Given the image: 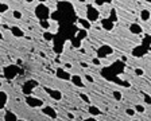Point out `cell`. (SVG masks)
<instances>
[{
  "instance_id": "obj_1",
  "label": "cell",
  "mask_w": 151,
  "mask_h": 121,
  "mask_svg": "<svg viewBox=\"0 0 151 121\" xmlns=\"http://www.w3.org/2000/svg\"><path fill=\"white\" fill-rule=\"evenodd\" d=\"M124 69H126L124 62H122V61H116V62L113 63V65H111L109 67H104L103 70H101V74H103L104 78H107L108 81H113V82H116V84L127 87V86H129L128 82L122 81L120 78H116V75L122 74V73L124 72Z\"/></svg>"
},
{
  "instance_id": "obj_2",
  "label": "cell",
  "mask_w": 151,
  "mask_h": 121,
  "mask_svg": "<svg viewBox=\"0 0 151 121\" xmlns=\"http://www.w3.org/2000/svg\"><path fill=\"white\" fill-rule=\"evenodd\" d=\"M151 49V35H146L143 38V42H142L139 46L134 47L131 51L132 57H136V58H140V57H145L148 53V50Z\"/></svg>"
},
{
  "instance_id": "obj_3",
  "label": "cell",
  "mask_w": 151,
  "mask_h": 121,
  "mask_svg": "<svg viewBox=\"0 0 151 121\" xmlns=\"http://www.w3.org/2000/svg\"><path fill=\"white\" fill-rule=\"evenodd\" d=\"M51 12L49 7L45 6V3H39L37 7H35V16H37L39 20H47L50 18Z\"/></svg>"
},
{
  "instance_id": "obj_4",
  "label": "cell",
  "mask_w": 151,
  "mask_h": 121,
  "mask_svg": "<svg viewBox=\"0 0 151 121\" xmlns=\"http://www.w3.org/2000/svg\"><path fill=\"white\" fill-rule=\"evenodd\" d=\"M97 58L103 59V58H108L109 55L113 54V47L109 46V44H101L97 49Z\"/></svg>"
},
{
  "instance_id": "obj_5",
  "label": "cell",
  "mask_w": 151,
  "mask_h": 121,
  "mask_svg": "<svg viewBox=\"0 0 151 121\" xmlns=\"http://www.w3.org/2000/svg\"><path fill=\"white\" fill-rule=\"evenodd\" d=\"M19 73H20V69L16 65H8L4 67V75H6V78H8V79H14Z\"/></svg>"
},
{
  "instance_id": "obj_6",
  "label": "cell",
  "mask_w": 151,
  "mask_h": 121,
  "mask_svg": "<svg viewBox=\"0 0 151 121\" xmlns=\"http://www.w3.org/2000/svg\"><path fill=\"white\" fill-rule=\"evenodd\" d=\"M99 16H100V12L97 11V8H94V6H92V4L86 6V19H88L89 22L97 20Z\"/></svg>"
},
{
  "instance_id": "obj_7",
  "label": "cell",
  "mask_w": 151,
  "mask_h": 121,
  "mask_svg": "<svg viewBox=\"0 0 151 121\" xmlns=\"http://www.w3.org/2000/svg\"><path fill=\"white\" fill-rule=\"evenodd\" d=\"M37 86H38V82H37V81H35V79H28L27 82L23 85L22 92L26 94V96H28V94L31 93V92H32V90H34Z\"/></svg>"
},
{
  "instance_id": "obj_8",
  "label": "cell",
  "mask_w": 151,
  "mask_h": 121,
  "mask_svg": "<svg viewBox=\"0 0 151 121\" xmlns=\"http://www.w3.org/2000/svg\"><path fill=\"white\" fill-rule=\"evenodd\" d=\"M26 102H27L28 106H32V108H39V106L43 105V101H42V100H38V98H35V97H30V96L26 97Z\"/></svg>"
},
{
  "instance_id": "obj_9",
  "label": "cell",
  "mask_w": 151,
  "mask_h": 121,
  "mask_svg": "<svg viewBox=\"0 0 151 121\" xmlns=\"http://www.w3.org/2000/svg\"><path fill=\"white\" fill-rule=\"evenodd\" d=\"M55 74H57V77L60 78V79H65V81H70L72 79V75L69 74V73L66 72L65 69H62V67H58L55 70Z\"/></svg>"
},
{
  "instance_id": "obj_10",
  "label": "cell",
  "mask_w": 151,
  "mask_h": 121,
  "mask_svg": "<svg viewBox=\"0 0 151 121\" xmlns=\"http://www.w3.org/2000/svg\"><path fill=\"white\" fill-rule=\"evenodd\" d=\"M101 27H103L105 31H112L113 27H115V22H112L109 18H105L101 20Z\"/></svg>"
},
{
  "instance_id": "obj_11",
  "label": "cell",
  "mask_w": 151,
  "mask_h": 121,
  "mask_svg": "<svg viewBox=\"0 0 151 121\" xmlns=\"http://www.w3.org/2000/svg\"><path fill=\"white\" fill-rule=\"evenodd\" d=\"M45 90H46L47 93H49V96L53 100H55V101H60V100L62 98V93H61L60 90H53V89H49V87H45Z\"/></svg>"
},
{
  "instance_id": "obj_12",
  "label": "cell",
  "mask_w": 151,
  "mask_h": 121,
  "mask_svg": "<svg viewBox=\"0 0 151 121\" xmlns=\"http://www.w3.org/2000/svg\"><path fill=\"white\" fill-rule=\"evenodd\" d=\"M129 32L134 35H140L143 32V28L139 23H132V24H129Z\"/></svg>"
},
{
  "instance_id": "obj_13",
  "label": "cell",
  "mask_w": 151,
  "mask_h": 121,
  "mask_svg": "<svg viewBox=\"0 0 151 121\" xmlns=\"http://www.w3.org/2000/svg\"><path fill=\"white\" fill-rule=\"evenodd\" d=\"M9 30H11V32H12L14 37H16V38H22L23 35H24L23 30L20 27H18V26H12V27L9 28Z\"/></svg>"
},
{
  "instance_id": "obj_14",
  "label": "cell",
  "mask_w": 151,
  "mask_h": 121,
  "mask_svg": "<svg viewBox=\"0 0 151 121\" xmlns=\"http://www.w3.org/2000/svg\"><path fill=\"white\" fill-rule=\"evenodd\" d=\"M43 113L45 115H47L49 117H51V118H57V112L54 110V108H51V106H45Z\"/></svg>"
},
{
  "instance_id": "obj_15",
  "label": "cell",
  "mask_w": 151,
  "mask_h": 121,
  "mask_svg": "<svg viewBox=\"0 0 151 121\" xmlns=\"http://www.w3.org/2000/svg\"><path fill=\"white\" fill-rule=\"evenodd\" d=\"M140 19L143 20V22L150 20V19H151V12L148 11V9H142V11H140Z\"/></svg>"
},
{
  "instance_id": "obj_16",
  "label": "cell",
  "mask_w": 151,
  "mask_h": 121,
  "mask_svg": "<svg viewBox=\"0 0 151 121\" xmlns=\"http://www.w3.org/2000/svg\"><path fill=\"white\" fill-rule=\"evenodd\" d=\"M72 82L76 85V86H78V87H84V84H82L81 77H80V75H72Z\"/></svg>"
},
{
  "instance_id": "obj_17",
  "label": "cell",
  "mask_w": 151,
  "mask_h": 121,
  "mask_svg": "<svg viewBox=\"0 0 151 121\" xmlns=\"http://www.w3.org/2000/svg\"><path fill=\"white\" fill-rule=\"evenodd\" d=\"M88 110H89V113H91L92 116H100V115H101V110L97 108V106L91 105V106L88 108Z\"/></svg>"
},
{
  "instance_id": "obj_18",
  "label": "cell",
  "mask_w": 151,
  "mask_h": 121,
  "mask_svg": "<svg viewBox=\"0 0 151 121\" xmlns=\"http://www.w3.org/2000/svg\"><path fill=\"white\" fill-rule=\"evenodd\" d=\"M88 30H85V28H81V30H78V31H77V34H76V37L78 38V39H85V38L88 37Z\"/></svg>"
},
{
  "instance_id": "obj_19",
  "label": "cell",
  "mask_w": 151,
  "mask_h": 121,
  "mask_svg": "<svg viewBox=\"0 0 151 121\" xmlns=\"http://www.w3.org/2000/svg\"><path fill=\"white\" fill-rule=\"evenodd\" d=\"M78 23L81 24L82 28H85V30H89V28H91V22H89L88 19H78Z\"/></svg>"
},
{
  "instance_id": "obj_20",
  "label": "cell",
  "mask_w": 151,
  "mask_h": 121,
  "mask_svg": "<svg viewBox=\"0 0 151 121\" xmlns=\"http://www.w3.org/2000/svg\"><path fill=\"white\" fill-rule=\"evenodd\" d=\"M70 42H72V46L76 47V49H80V47H81V39H78L77 37H73L72 39H70Z\"/></svg>"
},
{
  "instance_id": "obj_21",
  "label": "cell",
  "mask_w": 151,
  "mask_h": 121,
  "mask_svg": "<svg viewBox=\"0 0 151 121\" xmlns=\"http://www.w3.org/2000/svg\"><path fill=\"white\" fill-rule=\"evenodd\" d=\"M43 39L45 40H53L54 39V32H50V31H45L43 32Z\"/></svg>"
},
{
  "instance_id": "obj_22",
  "label": "cell",
  "mask_w": 151,
  "mask_h": 121,
  "mask_svg": "<svg viewBox=\"0 0 151 121\" xmlns=\"http://www.w3.org/2000/svg\"><path fill=\"white\" fill-rule=\"evenodd\" d=\"M6 120H7V121H18V120H16V116L14 115V113H11V112H8V113H7V117H6Z\"/></svg>"
},
{
  "instance_id": "obj_23",
  "label": "cell",
  "mask_w": 151,
  "mask_h": 121,
  "mask_svg": "<svg viewBox=\"0 0 151 121\" xmlns=\"http://www.w3.org/2000/svg\"><path fill=\"white\" fill-rule=\"evenodd\" d=\"M39 24H41V27L45 28V30H49V28H50V23L47 22V20H41Z\"/></svg>"
},
{
  "instance_id": "obj_24",
  "label": "cell",
  "mask_w": 151,
  "mask_h": 121,
  "mask_svg": "<svg viewBox=\"0 0 151 121\" xmlns=\"http://www.w3.org/2000/svg\"><path fill=\"white\" fill-rule=\"evenodd\" d=\"M109 19L112 20V22H116L117 20V15H116V9H111V16Z\"/></svg>"
},
{
  "instance_id": "obj_25",
  "label": "cell",
  "mask_w": 151,
  "mask_h": 121,
  "mask_svg": "<svg viewBox=\"0 0 151 121\" xmlns=\"http://www.w3.org/2000/svg\"><path fill=\"white\" fill-rule=\"evenodd\" d=\"M145 110H146L145 105H140V104H138V105L135 106V112H138V113H143Z\"/></svg>"
},
{
  "instance_id": "obj_26",
  "label": "cell",
  "mask_w": 151,
  "mask_h": 121,
  "mask_svg": "<svg viewBox=\"0 0 151 121\" xmlns=\"http://www.w3.org/2000/svg\"><path fill=\"white\" fill-rule=\"evenodd\" d=\"M12 15L15 19H22V12H19V11H12Z\"/></svg>"
},
{
  "instance_id": "obj_27",
  "label": "cell",
  "mask_w": 151,
  "mask_h": 121,
  "mask_svg": "<svg viewBox=\"0 0 151 121\" xmlns=\"http://www.w3.org/2000/svg\"><path fill=\"white\" fill-rule=\"evenodd\" d=\"M8 9V6L4 3H0V12H4V11H7Z\"/></svg>"
},
{
  "instance_id": "obj_28",
  "label": "cell",
  "mask_w": 151,
  "mask_h": 121,
  "mask_svg": "<svg viewBox=\"0 0 151 121\" xmlns=\"http://www.w3.org/2000/svg\"><path fill=\"white\" fill-rule=\"evenodd\" d=\"M113 97H115L116 100H122V93L117 92V90H115V92H113Z\"/></svg>"
},
{
  "instance_id": "obj_29",
  "label": "cell",
  "mask_w": 151,
  "mask_h": 121,
  "mask_svg": "<svg viewBox=\"0 0 151 121\" xmlns=\"http://www.w3.org/2000/svg\"><path fill=\"white\" fill-rule=\"evenodd\" d=\"M80 97L82 98V101H85L86 104H89V98H88V96H86V94H81Z\"/></svg>"
},
{
  "instance_id": "obj_30",
  "label": "cell",
  "mask_w": 151,
  "mask_h": 121,
  "mask_svg": "<svg viewBox=\"0 0 151 121\" xmlns=\"http://www.w3.org/2000/svg\"><path fill=\"white\" fill-rule=\"evenodd\" d=\"M94 3L97 6H103V4H105V0H94Z\"/></svg>"
},
{
  "instance_id": "obj_31",
  "label": "cell",
  "mask_w": 151,
  "mask_h": 121,
  "mask_svg": "<svg viewBox=\"0 0 151 121\" xmlns=\"http://www.w3.org/2000/svg\"><path fill=\"white\" fill-rule=\"evenodd\" d=\"M135 73L136 75H143V70L142 69H135Z\"/></svg>"
},
{
  "instance_id": "obj_32",
  "label": "cell",
  "mask_w": 151,
  "mask_h": 121,
  "mask_svg": "<svg viewBox=\"0 0 151 121\" xmlns=\"http://www.w3.org/2000/svg\"><path fill=\"white\" fill-rule=\"evenodd\" d=\"M145 101H146L147 104H150V105H151V98H150V96H147V94H146V96H145Z\"/></svg>"
},
{
  "instance_id": "obj_33",
  "label": "cell",
  "mask_w": 151,
  "mask_h": 121,
  "mask_svg": "<svg viewBox=\"0 0 151 121\" xmlns=\"http://www.w3.org/2000/svg\"><path fill=\"white\" fill-rule=\"evenodd\" d=\"M92 62H93L94 65H100V58H94Z\"/></svg>"
},
{
  "instance_id": "obj_34",
  "label": "cell",
  "mask_w": 151,
  "mask_h": 121,
  "mask_svg": "<svg viewBox=\"0 0 151 121\" xmlns=\"http://www.w3.org/2000/svg\"><path fill=\"white\" fill-rule=\"evenodd\" d=\"M134 113H135V110H134V109H127V115L132 116V115H134Z\"/></svg>"
},
{
  "instance_id": "obj_35",
  "label": "cell",
  "mask_w": 151,
  "mask_h": 121,
  "mask_svg": "<svg viewBox=\"0 0 151 121\" xmlns=\"http://www.w3.org/2000/svg\"><path fill=\"white\" fill-rule=\"evenodd\" d=\"M85 78H86V81H89V82H93V78H92L91 75H85Z\"/></svg>"
},
{
  "instance_id": "obj_36",
  "label": "cell",
  "mask_w": 151,
  "mask_h": 121,
  "mask_svg": "<svg viewBox=\"0 0 151 121\" xmlns=\"http://www.w3.org/2000/svg\"><path fill=\"white\" fill-rule=\"evenodd\" d=\"M84 121H97V120H96V118H86V120H84Z\"/></svg>"
},
{
  "instance_id": "obj_37",
  "label": "cell",
  "mask_w": 151,
  "mask_h": 121,
  "mask_svg": "<svg viewBox=\"0 0 151 121\" xmlns=\"http://www.w3.org/2000/svg\"><path fill=\"white\" fill-rule=\"evenodd\" d=\"M105 3H112V0H105Z\"/></svg>"
},
{
  "instance_id": "obj_38",
  "label": "cell",
  "mask_w": 151,
  "mask_h": 121,
  "mask_svg": "<svg viewBox=\"0 0 151 121\" xmlns=\"http://www.w3.org/2000/svg\"><path fill=\"white\" fill-rule=\"evenodd\" d=\"M38 1H39V3H45V1H46V0H38Z\"/></svg>"
},
{
  "instance_id": "obj_39",
  "label": "cell",
  "mask_w": 151,
  "mask_h": 121,
  "mask_svg": "<svg viewBox=\"0 0 151 121\" xmlns=\"http://www.w3.org/2000/svg\"><path fill=\"white\" fill-rule=\"evenodd\" d=\"M3 39V34H1V32H0V40Z\"/></svg>"
},
{
  "instance_id": "obj_40",
  "label": "cell",
  "mask_w": 151,
  "mask_h": 121,
  "mask_svg": "<svg viewBox=\"0 0 151 121\" xmlns=\"http://www.w3.org/2000/svg\"><path fill=\"white\" fill-rule=\"evenodd\" d=\"M26 1H27V3H31V1H34V0H26Z\"/></svg>"
},
{
  "instance_id": "obj_41",
  "label": "cell",
  "mask_w": 151,
  "mask_h": 121,
  "mask_svg": "<svg viewBox=\"0 0 151 121\" xmlns=\"http://www.w3.org/2000/svg\"><path fill=\"white\" fill-rule=\"evenodd\" d=\"M78 1H81V3H84V1H85V0H78Z\"/></svg>"
},
{
  "instance_id": "obj_42",
  "label": "cell",
  "mask_w": 151,
  "mask_h": 121,
  "mask_svg": "<svg viewBox=\"0 0 151 121\" xmlns=\"http://www.w3.org/2000/svg\"><path fill=\"white\" fill-rule=\"evenodd\" d=\"M146 1H147V3H151V0H146Z\"/></svg>"
},
{
  "instance_id": "obj_43",
  "label": "cell",
  "mask_w": 151,
  "mask_h": 121,
  "mask_svg": "<svg viewBox=\"0 0 151 121\" xmlns=\"http://www.w3.org/2000/svg\"><path fill=\"white\" fill-rule=\"evenodd\" d=\"M134 121H139V120H134Z\"/></svg>"
},
{
  "instance_id": "obj_44",
  "label": "cell",
  "mask_w": 151,
  "mask_h": 121,
  "mask_svg": "<svg viewBox=\"0 0 151 121\" xmlns=\"http://www.w3.org/2000/svg\"><path fill=\"white\" fill-rule=\"evenodd\" d=\"M0 86H1V82H0Z\"/></svg>"
}]
</instances>
